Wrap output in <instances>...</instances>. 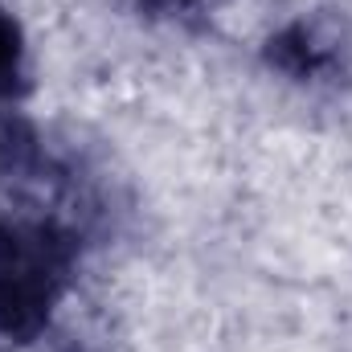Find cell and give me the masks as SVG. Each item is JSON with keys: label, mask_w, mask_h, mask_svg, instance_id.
<instances>
[{"label": "cell", "mask_w": 352, "mask_h": 352, "mask_svg": "<svg viewBox=\"0 0 352 352\" xmlns=\"http://www.w3.org/2000/svg\"><path fill=\"white\" fill-rule=\"evenodd\" d=\"M25 87H29L25 82V37L0 0V94L16 98V94H25Z\"/></svg>", "instance_id": "cell-4"}, {"label": "cell", "mask_w": 352, "mask_h": 352, "mask_svg": "<svg viewBox=\"0 0 352 352\" xmlns=\"http://www.w3.org/2000/svg\"><path fill=\"white\" fill-rule=\"evenodd\" d=\"M140 4H148V8H168V4H180V0H140Z\"/></svg>", "instance_id": "cell-5"}, {"label": "cell", "mask_w": 352, "mask_h": 352, "mask_svg": "<svg viewBox=\"0 0 352 352\" xmlns=\"http://www.w3.org/2000/svg\"><path fill=\"white\" fill-rule=\"evenodd\" d=\"M263 62L270 70L295 78V82H316L320 74H328L336 66V54L320 41V33L303 21L283 25L278 33H270L263 45Z\"/></svg>", "instance_id": "cell-3"}, {"label": "cell", "mask_w": 352, "mask_h": 352, "mask_svg": "<svg viewBox=\"0 0 352 352\" xmlns=\"http://www.w3.org/2000/svg\"><path fill=\"white\" fill-rule=\"evenodd\" d=\"M78 263V234L58 217H0V340L45 336Z\"/></svg>", "instance_id": "cell-1"}, {"label": "cell", "mask_w": 352, "mask_h": 352, "mask_svg": "<svg viewBox=\"0 0 352 352\" xmlns=\"http://www.w3.org/2000/svg\"><path fill=\"white\" fill-rule=\"evenodd\" d=\"M62 352H82V349H62Z\"/></svg>", "instance_id": "cell-6"}, {"label": "cell", "mask_w": 352, "mask_h": 352, "mask_svg": "<svg viewBox=\"0 0 352 352\" xmlns=\"http://www.w3.org/2000/svg\"><path fill=\"white\" fill-rule=\"evenodd\" d=\"M62 168L50 160L41 131L21 111H0V180L8 184H45L62 180Z\"/></svg>", "instance_id": "cell-2"}]
</instances>
